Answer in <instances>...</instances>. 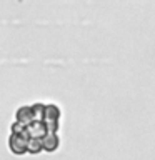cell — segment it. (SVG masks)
<instances>
[{
	"mask_svg": "<svg viewBox=\"0 0 155 160\" xmlns=\"http://www.w3.org/2000/svg\"><path fill=\"white\" fill-rule=\"evenodd\" d=\"M58 105L53 103H32L23 105L15 113L12 123V133L8 147L15 155L55 152L60 145L58 125H60Z\"/></svg>",
	"mask_w": 155,
	"mask_h": 160,
	"instance_id": "cell-1",
	"label": "cell"
}]
</instances>
